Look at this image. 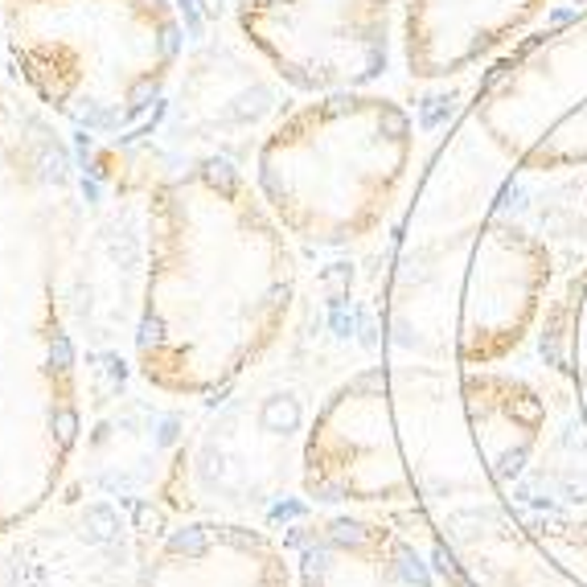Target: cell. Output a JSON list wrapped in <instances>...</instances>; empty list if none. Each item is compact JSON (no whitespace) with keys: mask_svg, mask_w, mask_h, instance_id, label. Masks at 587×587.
I'll return each mask as SVG.
<instances>
[{"mask_svg":"<svg viewBox=\"0 0 587 587\" xmlns=\"http://www.w3.org/2000/svg\"><path fill=\"white\" fill-rule=\"evenodd\" d=\"M399 0H242L239 30L300 91H357L386 74Z\"/></svg>","mask_w":587,"mask_h":587,"instance_id":"277c9868","label":"cell"},{"mask_svg":"<svg viewBox=\"0 0 587 587\" xmlns=\"http://www.w3.org/2000/svg\"><path fill=\"white\" fill-rule=\"evenodd\" d=\"M70 362H74V354H70V341L62 337H54V346H49V366L54 370H70Z\"/></svg>","mask_w":587,"mask_h":587,"instance_id":"9c48e42d","label":"cell"},{"mask_svg":"<svg viewBox=\"0 0 587 587\" xmlns=\"http://www.w3.org/2000/svg\"><path fill=\"white\" fill-rule=\"evenodd\" d=\"M169 550H173V555L197 558V555H206V534H202V530H181V534L169 539Z\"/></svg>","mask_w":587,"mask_h":587,"instance_id":"8992f818","label":"cell"},{"mask_svg":"<svg viewBox=\"0 0 587 587\" xmlns=\"http://www.w3.org/2000/svg\"><path fill=\"white\" fill-rule=\"evenodd\" d=\"M136 530H140V534H156V530H161V513H156L153 505H136Z\"/></svg>","mask_w":587,"mask_h":587,"instance_id":"8fae6325","label":"cell"},{"mask_svg":"<svg viewBox=\"0 0 587 587\" xmlns=\"http://www.w3.org/2000/svg\"><path fill=\"white\" fill-rule=\"evenodd\" d=\"M87 526H91V534H95L99 542H107L111 534H116V513L111 510H103V505H95V510H87Z\"/></svg>","mask_w":587,"mask_h":587,"instance_id":"52a82bcc","label":"cell"},{"mask_svg":"<svg viewBox=\"0 0 587 587\" xmlns=\"http://www.w3.org/2000/svg\"><path fill=\"white\" fill-rule=\"evenodd\" d=\"M21 78L83 127H111L161 99L181 54L169 0H4Z\"/></svg>","mask_w":587,"mask_h":587,"instance_id":"6da1fadb","label":"cell"},{"mask_svg":"<svg viewBox=\"0 0 587 587\" xmlns=\"http://www.w3.org/2000/svg\"><path fill=\"white\" fill-rule=\"evenodd\" d=\"M505 156L555 169L587 156V17L534 38L493 74L472 111Z\"/></svg>","mask_w":587,"mask_h":587,"instance_id":"3957f363","label":"cell"},{"mask_svg":"<svg viewBox=\"0 0 587 587\" xmlns=\"http://www.w3.org/2000/svg\"><path fill=\"white\" fill-rule=\"evenodd\" d=\"M547 13V0H399L403 58L415 78H448L493 58Z\"/></svg>","mask_w":587,"mask_h":587,"instance_id":"5b68a950","label":"cell"},{"mask_svg":"<svg viewBox=\"0 0 587 587\" xmlns=\"http://www.w3.org/2000/svg\"><path fill=\"white\" fill-rule=\"evenodd\" d=\"M54 432H58L62 448H70V443H74V432H78V415L74 411H58L54 415Z\"/></svg>","mask_w":587,"mask_h":587,"instance_id":"ba28073f","label":"cell"},{"mask_svg":"<svg viewBox=\"0 0 587 587\" xmlns=\"http://www.w3.org/2000/svg\"><path fill=\"white\" fill-rule=\"evenodd\" d=\"M415 148L411 116L395 99L357 95V91H333L317 103L300 107L288 124H279L276 140L263 156L296 164H320V173H271L259 169V185L276 202L288 185L317 181L333 193L341 210V234L370 231L395 202L399 185L407 177Z\"/></svg>","mask_w":587,"mask_h":587,"instance_id":"7a4b0ae2","label":"cell"},{"mask_svg":"<svg viewBox=\"0 0 587 587\" xmlns=\"http://www.w3.org/2000/svg\"><path fill=\"white\" fill-rule=\"evenodd\" d=\"M161 333H164V325L156 317H148L145 325H140V346H153V341H161Z\"/></svg>","mask_w":587,"mask_h":587,"instance_id":"7c38bea8","label":"cell"},{"mask_svg":"<svg viewBox=\"0 0 587 587\" xmlns=\"http://www.w3.org/2000/svg\"><path fill=\"white\" fill-rule=\"evenodd\" d=\"M13 587H46V571L38 563H25V567L13 575Z\"/></svg>","mask_w":587,"mask_h":587,"instance_id":"30bf717a","label":"cell"}]
</instances>
